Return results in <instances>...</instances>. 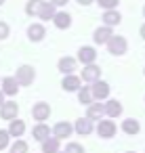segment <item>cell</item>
Returning <instances> with one entry per match:
<instances>
[{"instance_id": "obj_8", "label": "cell", "mask_w": 145, "mask_h": 153, "mask_svg": "<svg viewBox=\"0 0 145 153\" xmlns=\"http://www.w3.org/2000/svg\"><path fill=\"white\" fill-rule=\"evenodd\" d=\"M111 36H114V32H111V27H107V25H103V27H97L95 30V34H93V40H95V44H107L109 40H111Z\"/></svg>"}, {"instance_id": "obj_23", "label": "cell", "mask_w": 145, "mask_h": 153, "mask_svg": "<svg viewBox=\"0 0 145 153\" xmlns=\"http://www.w3.org/2000/svg\"><path fill=\"white\" fill-rule=\"evenodd\" d=\"M105 115H109V117L122 115V103L120 101H107L105 103Z\"/></svg>"}, {"instance_id": "obj_6", "label": "cell", "mask_w": 145, "mask_h": 153, "mask_svg": "<svg viewBox=\"0 0 145 153\" xmlns=\"http://www.w3.org/2000/svg\"><path fill=\"white\" fill-rule=\"evenodd\" d=\"M95 59H97V51H95L93 46H80V51H78V61H80L82 65H93Z\"/></svg>"}, {"instance_id": "obj_21", "label": "cell", "mask_w": 145, "mask_h": 153, "mask_svg": "<svg viewBox=\"0 0 145 153\" xmlns=\"http://www.w3.org/2000/svg\"><path fill=\"white\" fill-rule=\"evenodd\" d=\"M44 7V0H28V4H25V13L30 17H38L40 11Z\"/></svg>"}, {"instance_id": "obj_12", "label": "cell", "mask_w": 145, "mask_h": 153, "mask_svg": "<svg viewBox=\"0 0 145 153\" xmlns=\"http://www.w3.org/2000/svg\"><path fill=\"white\" fill-rule=\"evenodd\" d=\"M90 90H93L95 101H103V99H107V97H109V84H107V82H103V80L95 82V84L90 86Z\"/></svg>"}, {"instance_id": "obj_33", "label": "cell", "mask_w": 145, "mask_h": 153, "mask_svg": "<svg viewBox=\"0 0 145 153\" xmlns=\"http://www.w3.org/2000/svg\"><path fill=\"white\" fill-rule=\"evenodd\" d=\"M51 2H53L55 7H65V4L70 2V0H51Z\"/></svg>"}, {"instance_id": "obj_30", "label": "cell", "mask_w": 145, "mask_h": 153, "mask_svg": "<svg viewBox=\"0 0 145 153\" xmlns=\"http://www.w3.org/2000/svg\"><path fill=\"white\" fill-rule=\"evenodd\" d=\"M9 140H11V134H9V130H0V151L9 147Z\"/></svg>"}, {"instance_id": "obj_32", "label": "cell", "mask_w": 145, "mask_h": 153, "mask_svg": "<svg viewBox=\"0 0 145 153\" xmlns=\"http://www.w3.org/2000/svg\"><path fill=\"white\" fill-rule=\"evenodd\" d=\"M76 2H78L80 7H88V4H93V2H97V0H76Z\"/></svg>"}, {"instance_id": "obj_26", "label": "cell", "mask_w": 145, "mask_h": 153, "mask_svg": "<svg viewBox=\"0 0 145 153\" xmlns=\"http://www.w3.org/2000/svg\"><path fill=\"white\" fill-rule=\"evenodd\" d=\"M55 15H57V11H55V4L53 2H44V7H42V11H40V19L42 21H49V19H55Z\"/></svg>"}, {"instance_id": "obj_14", "label": "cell", "mask_w": 145, "mask_h": 153, "mask_svg": "<svg viewBox=\"0 0 145 153\" xmlns=\"http://www.w3.org/2000/svg\"><path fill=\"white\" fill-rule=\"evenodd\" d=\"M44 36H46V30H44L42 23H32V25L28 27V38H30L32 42H40V40H44Z\"/></svg>"}, {"instance_id": "obj_17", "label": "cell", "mask_w": 145, "mask_h": 153, "mask_svg": "<svg viewBox=\"0 0 145 153\" xmlns=\"http://www.w3.org/2000/svg\"><path fill=\"white\" fill-rule=\"evenodd\" d=\"M103 115H105V105H101V103H90V105H88L86 117H90V120L95 122V120H101Z\"/></svg>"}, {"instance_id": "obj_29", "label": "cell", "mask_w": 145, "mask_h": 153, "mask_svg": "<svg viewBox=\"0 0 145 153\" xmlns=\"http://www.w3.org/2000/svg\"><path fill=\"white\" fill-rule=\"evenodd\" d=\"M65 153H86V151H84V147L80 143H67L65 145Z\"/></svg>"}, {"instance_id": "obj_10", "label": "cell", "mask_w": 145, "mask_h": 153, "mask_svg": "<svg viewBox=\"0 0 145 153\" xmlns=\"http://www.w3.org/2000/svg\"><path fill=\"white\" fill-rule=\"evenodd\" d=\"M82 80L84 82H90V84H95V82H99L101 80V69L93 63V65H84V69H82Z\"/></svg>"}, {"instance_id": "obj_16", "label": "cell", "mask_w": 145, "mask_h": 153, "mask_svg": "<svg viewBox=\"0 0 145 153\" xmlns=\"http://www.w3.org/2000/svg\"><path fill=\"white\" fill-rule=\"evenodd\" d=\"M53 23H55V27H57V30H67V27L72 25V15H70V13H65V11H61V13H57V15H55Z\"/></svg>"}, {"instance_id": "obj_22", "label": "cell", "mask_w": 145, "mask_h": 153, "mask_svg": "<svg viewBox=\"0 0 145 153\" xmlns=\"http://www.w3.org/2000/svg\"><path fill=\"white\" fill-rule=\"evenodd\" d=\"M120 21H122V15H120L118 11H105V13H103V23H105L107 27L120 25Z\"/></svg>"}, {"instance_id": "obj_20", "label": "cell", "mask_w": 145, "mask_h": 153, "mask_svg": "<svg viewBox=\"0 0 145 153\" xmlns=\"http://www.w3.org/2000/svg\"><path fill=\"white\" fill-rule=\"evenodd\" d=\"M59 147H61V138L51 136L42 143V153H59Z\"/></svg>"}, {"instance_id": "obj_25", "label": "cell", "mask_w": 145, "mask_h": 153, "mask_svg": "<svg viewBox=\"0 0 145 153\" xmlns=\"http://www.w3.org/2000/svg\"><path fill=\"white\" fill-rule=\"evenodd\" d=\"M78 101L82 103V105H90L93 101H95V97H93V90H90V86H82L80 90H78Z\"/></svg>"}, {"instance_id": "obj_2", "label": "cell", "mask_w": 145, "mask_h": 153, "mask_svg": "<svg viewBox=\"0 0 145 153\" xmlns=\"http://www.w3.org/2000/svg\"><path fill=\"white\" fill-rule=\"evenodd\" d=\"M107 51L111 53V55H124L126 51H128V42H126V38L124 36H111V40L107 42Z\"/></svg>"}, {"instance_id": "obj_39", "label": "cell", "mask_w": 145, "mask_h": 153, "mask_svg": "<svg viewBox=\"0 0 145 153\" xmlns=\"http://www.w3.org/2000/svg\"><path fill=\"white\" fill-rule=\"evenodd\" d=\"M143 74H145V69H143Z\"/></svg>"}, {"instance_id": "obj_3", "label": "cell", "mask_w": 145, "mask_h": 153, "mask_svg": "<svg viewBox=\"0 0 145 153\" xmlns=\"http://www.w3.org/2000/svg\"><path fill=\"white\" fill-rule=\"evenodd\" d=\"M97 134L101 136V138H111V136H116V132H118V128H116V122H111V120H99V124H97Z\"/></svg>"}, {"instance_id": "obj_11", "label": "cell", "mask_w": 145, "mask_h": 153, "mask_svg": "<svg viewBox=\"0 0 145 153\" xmlns=\"http://www.w3.org/2000/svg\"><path fill=\"white\" fill-rule=\"evenodd\" d=\"M82 82H80V78L78 76H74V74H70V76H63V80H61V88L63 90H67V92H78L82 86H80Z\"/></svg>"}, {"instance_id": "obj_1", "label": "cell", "mask_w": 145, "mask_h": 153, "mask_svg": "<svg viewBox=\"0 0 145 153\" xmlns=\"http://www.w3.org/2000/svg\"><path fill=\"white\" fill-rule=\"evenodd\" d=\"M15 78H17L19 86H30V84L36 80V69H34L32 65H21V67L17 69Z\"/></svg>"}, {"instance_id": "obj_18", "label": "cell", "mask_w": 145, "mask_h": 153, "mask_svg": "<svg viewBox=\"0 0 145 153\" xmlns=\"http://www.w3.org/2000/svg\"><path fill=\"white\" fill-rule=\"evenodd\" d=\"M72 132H74V126L70 124V122H59L55 128H53V134L57 136V138H65V136H72Z\"/></svg>"}, {"instance_id": "obj_5", "label": "cell", "mask_w": 145, "mask_h": 153, "mask_svg": "<svg viewBox=\"0 0 145 153\" xmlns=\"http://www.w3.org/2000/svg\"><path fill=\"white\" fill-rule=\"evenodd\" d=\"M17 113H19V105L15 101H4V105L0 107V117L7 120V122L17 120Z\"/></svg>"}, {"instance_id": "obj_40", "label": "cell", "mask_w": 145, "mask_h": 153, "mask_svg": "<svg viewBox=\"0 0 145 153\" xmlns=\"http://www.w3.org/2000/svg\"><path fill=\"white\" fill-rule=\"evenodd\" d=\"M59 153H61V151H59ZM63 153H65V151H63Z\"/></svg>"}, {"instance_id": "obj_24", "label": "cell", "mask_w": 145, "mask_h": 153, "mask_svg": "<svg viewBox=\"0 0 145 153\" xmlns=\"http://www.w3.org/2000/svg\"><path fill=\"white\" fill-rule=\"evenodd\" d=\"M25 132V122L23 120H13L9 122V134L11 136H23Z\"/></svg>"}, {"instance_id": "obj_27", "label": "cell", "mask_w": 145, "mask_h": 153, "mask_svg": "<svg viewBox=\"0 0 145 153\" xmlns=\"http://www.w3.org/2000/svg\"><path fill=\"white\" fill-rule=\"evenodd\" d=\"M11 153H28V143L17 138L13 145H11Z\"/></svg>"}, {"instance_id": "obj_37", "label": "cell", "mask_w": 145, "mask_h": 153, "mask_svg": "<svg viewBox=\"0 0 145 153\" xmlns=\"http://www.w3.org/2000/svg\"><path fill=\"white\" fill-rule=\"evenodd\" d=\"M126 153H135V151H126Z\"/></svg>"}, {"instance_id": "obj_31", "label": "cell", "mask_w": 145, "mask_h": 153, "mask_svg": "<svg viewBox=\"0 0 145 153\" xmlns=\"http://www.w3.org/2000/svg\"><path fill=\"white\" fill-rule=\"evenodd\" d=\"M9 34H11V30H9V23L0 21V40H7V38H9Z\"/></svg>"}, {"instance_id": "obj_15", "label": "cell", "mask_w": 145, "mask_h": 153, "mask_svg": "<svg viewBox=\"0 0 145 153\" xmlns=\"http://www.w3.org/2000/svg\"><path fill=\"white\" fill-rule=\"evenodd\" d=\"M32 136H34L36 140H40V143H44L46 138H51V128H49L44 122H38V124L32 128Z\"/></svg>"}, {"instance_id": "obj_4", "label": "cell", "mask_w": 145, "mask_h": 153, "mask_svg": "<svg viewBox=\"0 0 145 153\" xmlns=\"http://www.w3.org/2000/svg\"><path fill=\"white\" fill-rule=\"evenodd\" d=\"M49 115H51V105H49V103H44V101L34 103V107H32V117H34L36 122H44V120H49Z\"/></svg>"}, {"instance_id": "obj_28", "label": "cell", "mask_w": 145, "mask_h": 153, "mask_svg": "<svg viewBox=\"0 0 145 153\" xmlns=\"http://www.w3.org/2000/svg\"><path fill=\"white\" fill-rule=\"evenodd\" d=\"M118 2H120V0H97V4L101 9H105V11H116Z\"/></svg>"}, {"instance_id": "obj_38", "label": "cell", "mask_w": 145, "mask_h": 153, "mask_svg": "<svg viewBox=\"0 0 145 153\" xmlns=\"http://www.w3.org/2000/svg\"><path fill=\"white\" fill-rule=\"evenodd\" d=\"M143 15H145V7H143Z\"/></svg>"}, {"instance_id": "obj_7", "label": "cell", "mask_w": 145, "mask_h": 153, "mask_svg": "<svg viewBox=\"0 0 145 153\" xmlns=\"http://www.w3.org/2000/svg\"><path fill=\"white\" fill-rule=\"evenodd\" d=\"M0 84H2V88H0V90H2L7 97H15V94L19 92V82H17V78L7 76V78H2V82H0Z\"/></svg>"}, {"instance_id": "obj_9", "label": "cell", "mask_w": 145, "mask_h": 153, "mask_svg": "<svg viewBox=\"0 0 145 153\" xmlns=\"http://www.w3.org/2000/svg\"><path fill=\"white\" fill-rule=\"evenodd\" d=\"M78 67V61L74 59V57H61L59 59V63H57V69L63 74V76H70V74H74V69Z\"/></svg>"}, {"instance_id": "obj_35", "label": "cell", "mask_w": 145, "mask_h": 153, "mask_svg": "<svg viewBox=\"0 0 145 153\" xmlns=\"http://www.w3.org/2000/svg\"><path fill=\"white\" fill-rule=\"evenodd\" d=\"M139 34H141V38H143V40H145V23H143V25H141V30H139Z\"/></svg>"}, {"instance_id": "obj_34", "label": "cell", "mask_w": 145, "mask_h": 153, "mask_svg": "<svg viewBox=\"0 0 145 153\" xmlns=\"http://www.w3.org/2000/svg\"><path fill=\"white\" fill-rule=\"evenodd\" d=\"M4 97H7V94H4L2 90H0V107H2V105H4Z\"/></svg>"}, {"instance_id": "obj_36", "label": "cell", "mask_w": 145, "mask_h": 153, "mask_svg": "<svg viewBox=\"0 0 145 153\" xmlns=\"http://www.w3.org/2000/svg\"><path fill=\"white\" fill-rule=\"evenodd\" d=\"M2 4H4V0H0V7H2Z\"/></svg>"}, {"instance_id": "obj_19", "label": "cell", "mask_w": 145, "mask_h": 153, "mask_svg": "<svg viewBox=\"0 0 145 153\" xmlns=\"http://www.w3.org/2000/svg\"><path fill=\"white\" fill-rule=\"evenodd\" d=\"M122 130H124L128 136H135V134H139V132H141V124H139L137 120L128 117V120H124V122H122Z\"/></svg>"}, {"instance_id": "obj_13", "label": "cell", "mask_w": 145, "mask_h": 153, "mask_svg": "<svg viewBox=\"0 0 145 153\" xmlns=\"http://www.w3.org/2000/svg\"><path fill=\"white\" fill-rule=\"evenodd\" d=\"M74 130H76L80 136H88V134L95 130V126H93V120H90V117H80V120H76V124H74Z\"/></svg>"}]
</instances>
